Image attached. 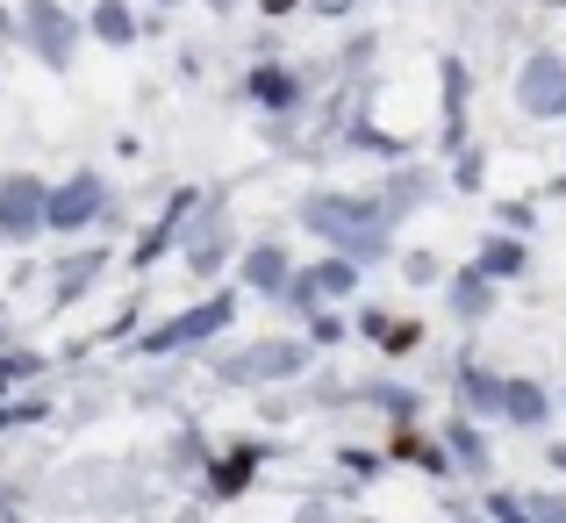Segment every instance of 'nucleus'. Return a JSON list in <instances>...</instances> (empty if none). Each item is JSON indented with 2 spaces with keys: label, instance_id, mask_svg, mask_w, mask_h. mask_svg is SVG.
<instances>
[{
  "label": "nucleus",
  "instance_id": "6",
  "mask_svg": "<svg viewBox=\"0 0 566 523\" xmlns=\"http://www.w3.org/2000/svg\"><path fill=\"white\" fill-rule=\"evenodd\" d=\"M287 366H302V345H273V352H251V358H230V380H251V373H287Z\"/></svg>",
  "mask_w": 566,
  "mask_h": 523
},
{
  "label": "nucleus",
  "instance_id": "9",
  "mask_svg": "<svg viewBox=\"0 0 566 523\" xmlns=\"http://www.w3.org/2000/svg\"><path fill=\"white\" fill-rule=\"evenodd\" d=\"M280 273H287V259H280V251H259V259H251V280H259V287H273Z\"/></svg>",
  "mask_w": 566,
  "mask_h": 523
},
{
  "label": "nucleus",
  "instance_id": "10",
  "mask_svg": "<svg viewBox=\"0 0 566 523\" xmlns=\"http://www.w3.org/2000/svg\"><path fill=\"white\" fill-rule=\"evenodd\" d=\"M538 523H566V502H538Z\"/></svg>",
  "mask_w": 566,
  "mask_h": 523
},
{
  "label": "nucleus",
  "instance_id": "2",
  "mask_svg": "<svg viewBox=\"0 0 566 523\" xmlns=\"http://www.w3.org/2000/svg\"><path fill=\"white\" fill-rule=\"evenodd\" d=\"M524 108L531 115H559L566 108V65H559V57H531V72H524Z\"/></svg>",
  "mask_w": 566,
  "mask_h": 523
},
{
  "label": "nucleus",
  "instance_id": "1",
  "mask_svg": "<svg viewBox=\"0 0 566 523\" xmlns=\"http://www.w3.org/2000/svg\"><path fill=\"white\" fill-rule=\"evenodd\" d=\"M308 222L337 230L352 251H380V216H374V208H352V201H308Z\"/></svg>",
  "mask_w": 566,
  "mask_h": 523
},
{
  "label": "nucleus",
  "instance_id": "11",
  "mask_svg": "<svg viewBox=\"0 0 566 523\" xmlns=\"http://www.w3.org/2000/svg\"><path fill=\"white\" fill-rule=\"evenodd\" d=\"M316 8H345V0H316Z\"/></svg>",
  "mask_w": 566,
  "mask_h": 523
},
{
  "label": "nucleus",
  "instance_id": "7",
  "mask_svg": "<svg viewBox=\"0 0 566 523\" xmlns=\"http://www.w3.org/2000/svg\"><path fill=\"white\" fill-rule=\"evenodd\" d=\"M208 331H222V302L193 308V316H180V323H166V331H158L151 345H187V337H208Z\"/></svg>",
  "mask_w": 566,
  "mask_h": 523
},
{
  "label": "nucleus",
  "instance_id": "8",
  "mask_svg": "<svg viewBox=\"0 0 566 523\" xmlns=\"http://www.w3.org/2000/svg\"><path fill=\"white\" fill-rule=\"evenodd\" d=\"M502 401H510V416H524V423H531V416L545 409V401H538V387H524V380H516V387H510Z\"/></svg>",
  "mask_w": 566,
  "mask_h": 523
},
{
  "label": "nucleus",
  "instance_id": "4",
  "mask_svg": "<svg viewBox=\"0 0 566 523\" xmlns=\"http://www.w3.org/2000/svg\"><path fill=\"white\" fill-rule=\"evenodd\" d=\"M29 36L43 43V57H65L72 51V22L51 8V0H36V8H29Z\"/></svg>",
  "mask_w": 566,
  "mask_h": 523
},
{
  "label": "nucleus",
  "instance_id": "5",
  "mask_svg": "<svg viewBox=\"0 0 566 523\" xmlns=\"http://www.w3.org/2000/svg\"><path fill=\"white\" fill-rule=\"evenodd\" d=\"M94 201H101V179H72V187L51 201V222H65V230H72V222L94 216Z\"/></svg>",
  "mask_w": 566,
  "mask_h": 523
},
{
  "label": "nucleus",
  "instance_id": "3",
  "mask_svg": "<svg viewBox=\"0 0 566 523\" xmlns=\"http://www.w3.org/2000/svg\"><path fill=\"white\" fill-rule=\"evenodd\" d=\"M36 216H43V187L36 179H0V230L22 237V230H36Z\"/></svg>",
  "mask_w": 566,
  "mask_h": 523
}]
</instances>
